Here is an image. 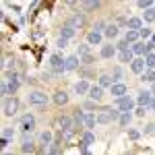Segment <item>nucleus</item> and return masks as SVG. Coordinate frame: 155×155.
I'll return each instance as SVG.
<instances>
[{"mask_svg":"<svg viewBox=\"0 0 155 155\" xmlns=\"http://www.w3.org/2000/svg\"><path fill=\"white\" fill-rule=\"evenodd\" d=\"M153 130H155V126H153V124H149V126L145 128V132H153Z\"/></svg>","mask_w":155,"mask_h":155,"instance_id":"50","label":"nucleus"},{"mask_svg":"<svg viewBox=\"0 0 155 155\" xmlns=\"http://www.w3.org/2000/svg\"><path fill=\"white\" fill-rule=\"evenodd\" d=\"M153 50H155V44L153 41H149V44H145V56H149V54H153Z\"/></svg>","mask_w":155,"mask_h":155,"instance_id":"39","label":"nucleus"},{"mask_svg":"<svg viewBox=\"0 0 155 155\" xmlns=\"http://www.w3.org/2000/svg\"><path fill=\"white\" fill-rule=\"evenodd\" d=\"M50 66H52V71L56 72V74H62V72L66 71V60H62L60 54H54L50 58Z\"/></svg>","mask_w":155,"mask_h":155,"instance_id":"1","label":"nucleus"},{"mask_svg":"<svg viewBox=\"0 0 155 155\" xmlns=\"http://www.w3.org/2000/svg\"><path fill=\"white\" fill-rule=\"evenodd\" d=\"M87 54H89V44H83V46L79 48V56L83 58V56H87Z\"/></svg>","mask_w":155,"mask_h":155,"instance_id":"41","label":"nucleus"},{"mask_svg":"<svg viewBox=\"0 0 155 155\" xmlns=\"http://www.w3.org/2000/svg\"><path fill=\"white\" fill-rule=\"evenodd\" d=\"M66 44H68V39H64V37H58V41H56L58 48H66Z\"/></svg>","mask_w":155,"mask_h":155,"instance_id":"43","label":"nucleus"},{"mask_svg":"<svg viewBox=\"0 0 155 155\" xmlns=\"http://www.w3.org/2000/svg\"><path fill=\"white\" fill-rule=\"evenodd\" d=\"M151 41H153V44H155V33H153V39H151Z\"/></svg>","mask_w":155,"mask_h":155,"instance_id":"51","label":"nucleus"},{"mask_svg":"<svg viewBox=\"0 0 155 155\" xmlns=\"http://www.w3.org/2000/svg\"><path fill=\"white\" fill-rule=\"evenodd\" d=\"M83 8L85 11H95V8H99V2L97 0H87V2H83Z\"/></svg>","mask_w":155,"mask_h":155,"instance_id":"28","label":"nucleus"},{"mask_svg":"<svg viewBox=\"0 0 155 155\" xmlns=\"http://www.w3.org/2000/svg\"><path fill=\"white\" fill-rule=\"evenodd\" d=\"M132 107H134V101H132L130 97H122V99H118V110L122 112V114H130Z\"/></svg>","mask_w":155,"mask_h":155,"instance_id":"7","label":"nucleus"},{"mask_svg":"<svg viewBox=\"0 0 155 155\" xmlns=\"http://www.w3.org/2000/svg\"><path fill=\"white\" fill-rule=\"evenodd\" d=\"M145 21H155V8H149V11H145Z\"/></svg>","mask_w":155,"mask_h":155,"instance_id":"38","label":"nucleus"},{"mask_svg":"<svg viewBox=\"0 0 155 155\" xmlns=\"http://www.w3.org/2000/svg\"><path fill=\"white\" fill-rule=\"evenodd\" d=\"M68 101V95L64 93V91H56L54 93V104H58V106H64Z\"/></svg>","mask_w":155,"mask_h":155,"instance_id":"19","label":"nucleus"},{"mask_svg":"<svg viewBox=\"0 0 155 155\" xmlns=\"http://www.w3.org/2000/svg\"><path fill=\"white\" fill-rule=\"evenodd\" d=\"M106 27H107L106 21H97V23H95V29H93V31H95V33H104V31H106Z\"/></svg>","mask_w":155,"mask_h":155,"instance_id":"33","label":"nucleus"},{"mask_svg":"<svg viewBox=\"0 0 155 155\" xmlns=\"http://www.w3.org/2000/svg\"><path fill=\"white\" fill-rule=\"evenodd\" d=\"M118 122H120V126H128L130 124V114H122Z\"/></svg>","mask_w":155,"mask_h":155,"instance_id":"36","label":"nucleus"},{"mask_svg":"<svg viewBox=\"0 0 155 155\" xmlns=\"http://www.w3.org/2000/svg\"><path fill=\"white\" fill-rule=\"evenodd\" d=\"M68 23H71L74 29H79V27H83V25H85V17H83V15H74Z\"/></svg>","mask_w":155,"mask_h":155,"instance_id":"24","label":"nucleus"},{"mask_svg":"<svg viewBox=\"0 0 155 155\" xmlns=\"http://www.w3.org/2000/svg\"><path fill=\"white\" fill-rule=\"evenodd\" d=\"M128 137L130 139H139V130H128Z\"/></svg>","mask_w":155,"mask_h":155,"instance_id":"46","label":"nucleus"},{"mask_svg":"<svg viewBox=\"0 0 155 155\" xmlns=\"http://www.w3.org/2000/svg\"><path fill=\"white\" fill-rule=\"evenodd\" d=\"M81 60H83L85 64H91V62H93V56H91V54H87V56H83Z\"/></svg>","mask_w":155,"mask_h":155,"instance_id":"44","label":"nucleus"},{"mask_svg":"<svg viewBox=\"0 0 155 155\" xmlns=\"http://www.w3.org/2000/svg\"><path fill=\"white\" fill-rule=\"evenodd\" d=\"M104 35H106V37H110V39H112V37H116V35H118V25L110 23V25L106 27V31H104Z\"/></svg>","mask_w":155,"mask_h":155,"instance_id":"21","label":"nucleus"},{"mask_svg":"<svg viewBox=\"0 0 155 155\" xmlns=\"http://www.w3.org/2000/svg\"><path fill=\"white\" fill-rule=\"evenodd\" d=\"M58 149H60V143L56 141V143H52L48 147V155H58Z\"/></svg>","mask_w":155,"mask_h":155,"instance_id":"34","label":"nucleus"},{"mask_svg":"<svg viewBox=\"0 0 155 155\" xmlns=\"http://www.w3.org/2000/svg\"><path fill=\"white\" fill-rule=\"evenodd\" d=\"M74 33H77V29H74L71 23H66L62 29H60V37H64V39H71V37H74Z\"/></svg>","mask_w":155,"mask_h":155,"instance_id":"10","label":"nucleus"},{"mask_svg":"<svg viewBox=\"0 0 155 155\" xmlns=\"http://www.w3.org/2000/svg\"><path fill=\"white\" fill-rule=\"evenodd\" d=\"M143 81H147V83H153V81H155V71H149V68H147V71L143 72Z\"/></svg>","mask_w":155,"mask_h":155,"instance_id":"31","label":"nucleus"},{"mask_svg":"<svg viewBox=\"0 0 155 155\" xmlns=\"http://www.w3.org/2000/svg\"><path fill=\"white\" fill-rule=\"evenodd\" d=\"M110 110H112V107H104V110H101V114L97 116V122H101V124H107V122H112Z\"/></svg>","mask_w":155,"mask_h":155,"instance_id":"17","label":"nucleus"},{"mask_svg":"<svg viewBox=\"0 0 155 155\" xmlns=\"http://www.w3.org/2000/svg\"><path fill=\"white\" fill-rule=\"evenodd\" d=\"M39 143L46 145V147H48V145H52V132H50V130H44L41 134H39Z\"/></svg>","mask_w":155,"mask_h":155,"instance_id":"25","label":"nucleus"},{"mask_svg":"<svg viewBox=\"0 0 155 155\" xmlns=\"http://www.w3.org/2000/svg\"><path fill=\"white\" fill-rule=\"evenodd\" d=\"M21 151H23V153H33V151H35V145L31 143V139H27V134L23 137V145H21Z\"/></svg>","mask_w":155,"mask_h":155,"instance_id":"15","label":"nucleus"},{"mask_svg":"<svg viewBox=\"0 0 155 155\" xmlns=\"http://www.w3.org/2000/svg\"><path fill=\"white\" fill-rule=\"evenodd\" d=\"M132 60H134V58H132V52H130V50L120 52V62H130V64H132Z\"/></svg>","mask_w":155,"mask_h":155,"instance_id":"29","label":"nucleus"},{"mask_svg":"<svg viewBox=\"0 0 155 155\" xmlns=\"http://www.w3.org/2000/svg\"><path fill=\"white\" fill-rule=\"evenodd\" d=\"M130 52H132V54H143V52H145V44H143V41H137V44L130 48Z\"/></svg>","mask_w":155,"mask_h":155,"instance_id":"30","label":"nucleus"},{"mask_svg":"<svg viewBox=\"0 0 155 155\" xmlns=\"http://www.w3.org/2000/svg\"><path fill=\"white\" fill-rule=\"evenodd\" d=\"M83 126H85V128H93V126H95V116H93L91 112H89V114H85Z\"/></svg>","mask_w":155,"mask_h":155,"instance_id":"26","label":"nucleus"},{"mask_svg":"<svg viewBox=\"0 0 155 155\" xmlns=\"http://www.w3.org/2000/svg\"><path fill=\"white\" fill-rule=\"evenodd\" d=\"M0 147H2V149L8 147V139H0Z\"/></svg>","mask_w":155,"mask_h":155,"instance_id":"48","label":"nucleus"},{"mask_svg":"<svg viewBox=\"0 0 155 155\" xmlns=\"http://www.w3.org/2000/svg\"><path fill=\"white\" fill-rule=\"evenodd\" d=\"M21 128H23L25 134H27V132H31L33 128H35V118H33L31 114H25L23 118H21Z\"/></svg>","mask_w":155,"mask_h":155,"instance_id":"5","label":"nucleus"},{"mask_svg":"<svg viewBox=\"0 0 155 155\" xmlns=\"http://www.w3.org/2000/svg\"><path fill=\"white\" fill-rule=\"evenodd\" d=\"M4 155H11V153H4Z\"/></svg>","mask_w":155,"mask_h":155,"instance_id":"53","label":"nucleus"},{"mask_svg":"<svg viewBox=\"0 0 155 155\" xmlns=\"http://www.w3.org/2000/svg\"><path fill=\"white\" fill-rule=\"evenodd\" d=\"M12 137H15V130H12V128H8V126H6V128H4V130H2V139H8V141H11Z\"/></svg>","mask_w":155,"mask_h":155,"instance_id":"37","label":"nucleus"},{"mask_svg":"<svg viewBox=\"0 0 155 155\" xmlns=\"http://www.w3.org/2000/svg\"><path fill=\"white\" fill-rule=\"evenodd\" d=\"M85 107H87V110H93V107H95V101H85Z\"/></svg>","mask_w":155,"mask_h":155,"instance_id":"47","label":"nucleus"},{"mask_svg":"<svg viewBox=\"0 0 155 155\" xmlns=\"http://www.w3.org/2000/svg\"><path fill=\"white\" fill-rule=\"evenodd\" d=\"M145 60L143 58H134L132 60V64H130V68H132V72H137V74H143L145 72Z\"/></svg>","mask_w":155,"mask_h":155,"instance_id":"9","label":"nucleus"},{"mask_svg":"<svg viewBox=\"0 0 155 155\" xmlns=\"http://www.w3.org/2000/svg\"><path fill=\"white\" fill-rule=\"evenodd\" d=\"M139 6L145 8V11H149V8H151V0H141V2H139Z\"/></svg>","mask_w":155,"mask_h":155,"instance_id":"42","label":"nucleus"},{"mask_svg":"<svg viewBox=\"0 0 155 155\" xmlns=\"http://www.w3.org/2000/svg\"><path fill=\"white\" fill-rule=\"evenodd\" d=\"M101 35H104V33L89 31V33H87V44H89V46H99V44H101Z\"/></svg>","mask_w":155,"mask_h":155,"instance_id":"12","label":"nucleus"},{"mask_svg":"<svg viewBox=\"0 0 155 155\" xmlns=\"http://www.w3.org/2000/svg\"><path fill=\"white\" fill-rule=\"evenodd\" d=\"M151 106H153V107H155V99H153V104H151Z\"/></svg>","mask_w":155,"mask_h":155,"instance_id":"52","label":"nucleus"},{"mask_svg":"<svg viewBox=\"0 0 155 155\" xmlns=\"http://www.w3.org/2000/svg\"><path fill=\"white\" fill-rule=\"evenodd\" d=\"M74 91H77L79 95H85V93H89V91H91V87H89L87 81H79V83L74 85Z\"/></svg>","mask_w":155,"mask_h":155,"instance_id":"14","label":"nucleus"},{"mask_svg":"<svg viewBox=\"0 0 155 155\" xmlns=\"http://www.w3.org/2000/svg\"><path fill=\"white\" fill-rule=\"evenodd\" d=\"M27 99H29L31 106H46V104H48V95H46L44 91H31V93L27 95Z\"/></svg>","mask_w":155,"mask_h":155,"instance_id":"2","label":"nucleus"},{"mask_svg":"<svg viewBox=\"0 0 155 155\" xmlns=\"http://www.w3.org/2000/svg\"><path fill=\"white\" fill-rule=\"evenodd\" d=\"M120 77H122V71L120 68H114V81H118Z\"/></svg>","mask_w":155,"mask_h":155,"instance_id":"45","label":"nucleus"},{"mask_svg":"<svg viewBox=\"0 0 155 155\" xmlns=\"http://www.w3.org/2000/svg\"><path fill=\"white\" fill-rule=\"evenodd\" d=\"M124 39H126V44H132V46H134V44H137V39H139V31H128Z\"/></svg>","mask_w":155,"mask_h":155,"instance_id":"27","label":"nucleus"},{"mask_svg":"<svg viewBox=\"0 0 155 155\" xmlns=\"http://www.w3.org/2000/svg\"><path fill=\"white\" fill-rule=\"evenodd\" d=\"M99 54H101V58H112L116 54V46H104Z\"/></svg>","mask_w":155,"mask_h":155,"instance_id":"22","label":"nucleus"},{"mask_svg":"<svg viewBox=\"0 0 155 155\" xmlns=\"http://www.w3.org/2000/svg\"><path fill=\"white\" fill-rule=\"evenodd\" d=\"M89 97H91V101H99L101 97H104V89L97 85V87H91V91H89Z\"/></svg>","mask_w":155,"mask_h":155,"instance_id":"16","label":"nucleus"},{"mask_svg":"<svg viewBox=\"0 0 155 155\" xmlns=\"http://www.w3.org/2000/svg\"><path fill=\"white\" fill-rule=\"evenodd\" d=\"M4 116H15L17 114V110H19V101L15 99V97H8V99H4Z\"/></svg>","mask_w":155,"mask_h":155,"instance_id":"4","label":"nucleus"},{"mask_svg":"<svg viewBox=\"0 0 155 155\" xmlns=\"http://www.w3.org/2000/svg\"><path fill=\"white\" fill-rule=\"evenodd\" d=\"M137 101H139V106H141V107H147V106H151V104H153V97H151L149 91H143V93H139Z\"/></svg>","mask_w":155,"mask_h":155,"instance_id":"8","label":"nucleus"},{"mask_svg":"<svg viewBox=\"0 0 155 155\" xmlns=\"http://www.w3.org/2000/svg\"><path fill=\"white\" fill-rule=\"evenodd\" d=\"M93 141H95L93 132H89V130H87V132L83 134V143H81V149H83V151H87V145H91Z\"/></svg>","mask_w":155,"mask_h":155,"instance_id":"20","label":"nucleus"},{"mask_svg":"<svg viewBox=\"0 0 155 155\" xmlns=\"http://www.w3.org/2000/svg\"><path fill=\"white\" fill-rule=\"evenodd\" d=\"M79 56H68L66 58V71H74V68H79Z\"/></svg>","mask_w":155,"mask_h":155,"instance_id":"18","label":"nucleus"},{"mask_svg":"<svg viewBox=\"0 0 155 155\" xmlns=\"http://www.w3.org/2000/svg\"><path fill=\"white\" fill-rule=\"evenodd\" d=\"M4 85L8 87V91H11V95L19 89V85H21V77L17 74V72H8L6 74V79H4Z\"/></svg>","mask_w":155,"mask_h":155,"instance_id":"3","label":"nucleus"},{"mask_svg":"<svg viewBox=\"0 0 155 155\" xmlns=\"http://www.w3.org/2000/svg\"><path fill=\"white\" fill-rule=\"evenodd\" d=\"M145 64H147L149 71H153V66H155V52H153V54H149V56L145 58Z\"/></svg>","mask_w":155,"mask_h":155,"instance_id":"32","label":"nucleus"},{"mask_svg":"<svg viewBox=\"0 0 155 155\" xmlns=\"http://www.w3.org/2000/svg\"><path fill=\"white\" fill-rule=\"evenodd\" d=\"M74 118H71V116H62V118L58 120V124H60V130L62 132H72L74 130Z\"/></svg>","mask_w":155,"mask_h":155,"instance_id":"6","label":"nucleus"},{"mask_svg":"<svg viewBox=\"0 0 155 155\" xmlns=\"http://www.w3.org/2000/svg\"><path fill=\"white\" fill-rule=\"evenodd\" d=\"M116 48H118L120 52H126V50H130V48H128V44H126V39H122V41H118V44H116Z\"/></svg>","mask_w":155,"mask_h":155,"instance_id":"40","label":"nucleus"},{"mask_svg":"<svg viewBox=\"0 0 155 155\" xmlns=\"http://www.w3.org/2000/svg\"><path fill=\"white\" fill-rule=\"evenodd\" d=\"M139 37H143V39H147V37H153V31H151V29H147V27H143V29L139 31Z\"/></svg>","mask_w":155,"mask_h":155,"instance_id":"35","label":"nucleus"},{"mask_svg":"<svg viewBox=\"0 0 155 155\" xmlns=\"http://www.w3.org/2000/svg\"><path fill=\"white\" fill-rule=\"evenodd\" d=\"M128 31H141L143 29V21L139 19V17H132V19H128Z\"/></svg>","mask_w":155,"mask_h":155,"instance_id":"13","label":"nucleus"},{"mask_svg":"<svg viewBox=\"0 0 155 155\" xmlns=\"http://www.w3.org/2000/svg\"><path fill=\"white\" fill-rule=\"evenodd\" d=\"M112 85H114V79H112L110 74H101V77H99V87H101V89H104V87H110V89H112Z\"/></svg>","mask_w":155,"mask_h":155,"instance_id":"23","label":"nucleus"},{"mask_svg":"<svg viewBox=\"0 0 155 155\" xmlns=\"http://www.w3.org/2000/svg\"><path fill=\"white\" fill-rule=\"evenodd\" d=\"M137 116H145V107H141V106L137 107Z\"/></svg>","mask_w":155,"mask_h":155,"instance_id":"49","label":"nucleus"},{"mask_svg":"<svg viewBox=\"0 0 155 155\" xmlns=\"http://www.w3.org/2000/svg\"><path fill=\"white\" fill-rule=\"evenodd\" d=\"M124 93H126V85H122V83H114V85H112V95H114V97L122 99Z\"/></svg>","mask_w":155,"mask_h":155,"instance_id":"11","label":"nucleus"}]
</instances>
